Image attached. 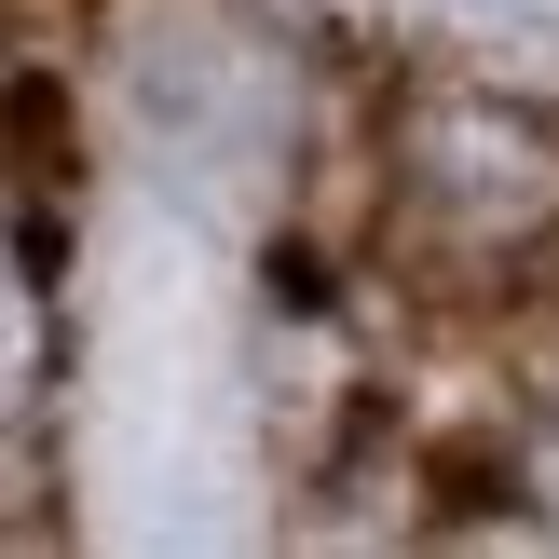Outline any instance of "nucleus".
Listing matches in <instances>:
<instances>
[{"label":"nucleus","instance_id":"f257e3e1","mask_svg":"<svg viewBox=\"0 0 559 559\" xmlns=\"http://www.w3.org/2000/svg\"><path fill=\"white\" fill-rule=\"evenodd\" d=\"M382 205L437 273H533L559 246V123L491 82H409L382 136Z\"/></svg>","mask_w":559,"mask_h":559}]
</instances>
